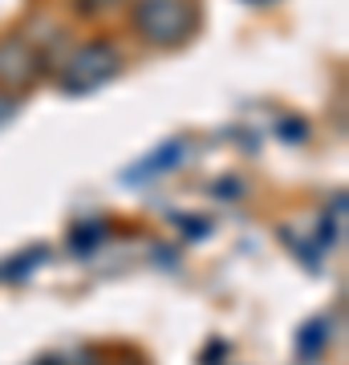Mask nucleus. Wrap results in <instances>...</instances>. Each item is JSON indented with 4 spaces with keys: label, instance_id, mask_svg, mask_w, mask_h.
<instances>
[{
    "label": "nucleus",
    "instance_id": "obj_1",
    "mask_svg": "<svg viewBox=\"0 0 349 365\" xmlns=\"http://www.w3.org/2000/svg\"><path fill=\"white\" fill-rule=\"evenodd\" d=\"M134 29L155 45H179V41L191 37L195 13L183 0H143L134 9Z\"/></svg>",
    "mask_w": 349,
    "mask_h": 365
},
{
    "label": "nucleus",
    "instance_id": "obj_2",
    "mask_svg": "<svg viewBox=\"0 0 349 365\" xmlns=\"http://www.w3.org/2000/svg\"><path fill=\"white\" fill-rule=\"evenodd\" d=\"M118 69H122V57H118L114 45L90 41L86 49L74 53V61L65 69V90H93V86H102L106 78H114Z\"/></svg>",
    "mask_w": 349,
    "mask_h": 365
},
{
    "label": "nucleus",
    "instance_id": "obj_3",
    "mask_svg": "<svg viewBox=\"0 0 349 365\" xmlns=\"http://www.w3.org/2000/svg\"><path fill=\"white\" fill-rule=\"evenodd\" d=\"M16 66H21V73H33V69H37V53L33 49H25V45H0V78H9L16 86Z\"/></svg>",
    "mask_w": 349,
    "mask_h": 365
},
{
    "label": "nucleus",
    "instance_id": "obj_4",
    "mask_svg": "<svg viewBox=\"0 0 349 365\" xmlns=\"http://www.w3.org/2000/svg\"><path fill=\"white\" fill-rule=\"evenodd\" d=\"M13 110H16V102H9V98H0V122H4V118H13Z\"/></svg>",
    "mask_w": 349,
    "mask_h": 365
}]
</instances>
